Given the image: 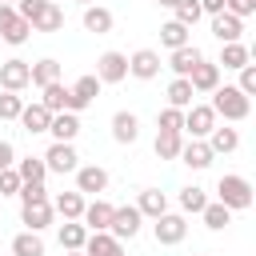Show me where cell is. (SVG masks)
I'll return each instance as SVG.
<instances>
[{"label": "cell", "instance_id": "obj_2", "mask_svg": "<svg viewBox=\"0 0 256 256\" xmlns=\"http://www.w3.org/2000/svg\"><path fill=\"white\" fill-rule=\"evenodd\" d=\"M216 200H220L228 212L252 208V184H248V176H236V172L220 176V180H216Z\"/></svg>", "mask_w": 256, "mask_h": 256}, {"label": "cell", "instance_id": "obj_13", "mask_svg": "<svg viewBox=\"0 0 256 256\" xmlns=\"http://www.w3.org/2000/svg\"><path fill=\"white\" fill-rule=\"evenodd\" d=\"M52 200H40V204H20V220H24V232H44L52 224Z\"/></svg>", "mask_w": 256, "mask_h": 256}, {"label": "cell", "instance_id": "obj_24", "mask_svg": "<svg viewBox=\"0 0 256 256\" xmlns=\"http://www.w3.org/2000/svg\"><path fill=\"white\" fill-rule=\"evenodd\" d=\"M84 204H88V200H84V196L72 188V192H56V200H52V212H60L64 220H80V216H84Z\"/></svg>", "mask_w": 256, "mask_h": 256}, {"label": "cell", "instance_id": "obj_30", "mask_svg": "<svg viewBox=\"0 0 256 256\" xmlns=\"http://www.w3.org/2000/svg\"><path fill=\"white\" fill-rule=\"evenodd\" d=\"M160 44H164L168 52H176V48H184V44H192V32H188L184 24H176V20H168V24L160 28Z\"/></svg>", "mask_w": 256, "mask_h": 256}, {"label": "cell", "instance_id": "obj_31", "mask_svg": "<svg viewBox=\"0 0 256 256\" xmlns=\"http://www.w3.org/2000/svg\"><path fill=\"white\" fill-rule=\"evenodd\" d=\"M216 64H224V68L240 72L244 64H252V52H248L244 44H220V60H216Z\"/></svg>", "mask_w": 256, "mask_h": 256}, {"label": "cell", "instance_id": "obj_11", "mask_svg": "<svg viewBox=\"0 0 256 256\" xmlns=\"http://www.w3.org/2000/svg\"><path fill=\"white\" fill-rule=\"evenodd\" d=\"M108 188V168L100 164H80L76 168V192L80 196H100Z\"/></svg>", "mask_w": 256, "mask_h": 256}, {"label": "cell", "instance_id": "obj_41", "mask_svg": "<svg viewBox=\"0 0 256 256\" xmlns=\"http://www.w3.org/2000/svg\"><path fill=\"white\" fill-rule=\"evenodd\" d=\"M24 112V96L20 92H0V120H20Z\"/></svg>", "mask_w": 256, "mask_h": 256}, {"label": "cell", "instance_id": "obj_19", "mask_svg": "<svg viewBox=\"0 0 256 256\" xmlns=\"http://www.w3.org/2000/svg\"><path fill=\"white\" fill-rule=\"evenodd\" d=\"M240 32H244V20H236L232 12L212 16V36H216L220 44H240Z\"/></svg>", "mask_w": 256, "mask_h": 256}, {"label": "cell", "instance_id": "obj_15", "mask_svg": "<svg viewBox=\"0 0 256 256\" xmlns=\"http://www.w3.org/2000/svg\"><path fill=\"white\" fill-rule=\"evenodd\" d=\"M136 136H140V120H136V112L120 108V112L112 116V140H116V144H136Z\"/></svg>", "mask_w": 256, "mask_h": 256}, {"label": "cell", "instance_id": "obj_34", "mask_svg": "<svg viewBox=\"0 0 256 256\" xmlns=\"http://www.w3.org/2000/svg\"><path fill=\"white\" fill-rule=\"evenodd\" d=\"M204 204H208V192H204L200 184H184V188H180V212L200 216V212H204Z\"/></svg>", "mask_w": 256, "mask_h": 256}, {"label": "cell", "instance_id": "obj_45", "mask_svg": "<svg viewBox=\"0 0 256 256\" xmlns=\"http://www.w3.org/2000/svg\"><path fill=\"white\" fill-rule=\"evenodd\" d=\"M44 4H48V0H16L12 8H16V16H20V20H28V24H32V20H36V12H40Z\"/></svg>", "mask_w": 256, "mask_h": 256}, {"label": "cell", "instance_id": "obj_49", "mask_svg": "<svg viewBox=\"0 0 256 256\" xmlns=\"http://www.w3.org/2000/svg\"><path fill=\"white\" fill-rule=\"evenodd\" d=\"M12 20H16V8H12V4H0V32H4Z\"/></svg>", "mask_w": 256, "mask_h": 256}, {"label": "cell", "instance_id": "obj_33", "mask_svg": "<svg viewBox=\"0 0 256 256\" xmlns=\"http://www.w3.org/2000/svg\"><path fill=\"white\" fill-rule=\"evenodd\" d=\"M156 156L160 160H176L180 156V148H184V132H156Z\"/></svg>", "mask_w": 256, "mask_h": 256}, {"label": "cell", "instance_id": "obj_7", "mask_svg": "<svg viewBox=\"0 0 256 256\" xmlns=\"http://www.w3.org/2000/svg\"><path fill=\"white\" fill-rule=\"evenodd\" d=\"M160 52L156 48H136L132 56H128V76H136V80H156L160 76Z\"/></svg>", "mask_w": 256, "mask_h": 256}, {"label": "cell", "instance_id": "obj_37", "mask_svg": "<svg viewBox=\"0 0 256 256\" xmlns=\"http://www.w3.org/2000/svg\"><path fill=\"white\" fill-rule=\"evenodd\" d=\"M40 92H44V96H40V104H44L52 116H56V112H68V88H64L60 80H56V84H48V88H40Z\"/></svg>", "mask_w": 256, "mask_h": 256}, {"label": "cell", "instance_id": "obj_26", "mask_svg": "<svg viewBox=\"0 0 256 256\" xmlns=\"http://www.w3.org/2000/svg\"><path fill=\"white\" fill-rule=\"evenodd\" d=\"M60 28H64V8L48 0V4L36 12V20H32V32H60Z\"/></svg>", "mask_w": 256, "mask_h": 256}, {"label": "cell", "instance_id": "obj_17", "mask_svg": "<svg viewBox=\"0 0 256 256\" xmlns=\"http://www.w3.org/2000/svg\"><path fill=\"white\" fill-rule=\"evenodd\" d=\"M108 220H112V204L108 200H92V204H84V216H80V224L88 228V232H108Z\"/></svg>", "mask_w": 256, "mask_h": 256}, {"label": "cell", "instance_id": "obj_10", "mask_svg": "<svg viewBox=\"0 0 256 256\" xmlns=\"http://www.w3.org/2000/svg\"><path fill=\"white\" fill-rule=\"evenodd\" d=\"M40 160H44V168H48V172H60V176L80 168V156H76V148H72V144H56V140H52V148H48Z\"/></svg>", "mask_w": 256, "mask_h": 256}, {"label": "cell", "instance_id": "obj_39", "mask_svg": "<svg viewBox=\"0 0 256 256\" xmlns=\"http://www.w3.org/2000/svg\"><path fill=\"white\" fill-rule=\"evenodd\" d=\"M172 12H176L172 20H176V24H184V28H192V24L204 16V12H200V0H176V8H172Z\"/></svg>", "mask_w": 256, "mask_h": 256}, {"label": "cell", "instance_id": "obj_9", "mask_svg": "<svg viewBox=\"0 0 256 256\" xmlns=\"http://www.w3.org/2000/svg\"><path fill=\"white\" fill-rule=\"evenodd\" d=\"M188 84H192V92H196V96H212V92L220 88V64L200 60V64L188 72Z\"/></svg>", "mask_w": 256, "mask_h": 256}, {"label": "cell", "instance_id": "obj_50", "mask_svg": "<svg viewBox=\"0 0 256 256\" xmlns=\"http://www.w3.org/2000/svg\"><path fill=\"white\" fill-rule=\"evenodd\" d=\"M156 4H160V8H176V0H156Z\"/></svg>", "mask_w": 256, "mask_h": 256}, {"label": "cell", "instance_id": "obj_42", "mask_svg": "<svg viewBox=\"0 0 256 256\" xmlns=\"http://www.w3.org/2000/svg\"><path fill=\"white\" fill-rule=\"evenodd\" d=\"M236 88H240L248 100L256 96V64H244V68H240V80H236Z\"/></svg>", "mask_w": 256, "mask_h": 256}, {"label": "cell", "instance_id": "obj_5", "mask_svg": "<svg viewBox=\"0 0 256 256\" xmlns=\"http://www.w3.org/2000/svg\"><path fill=\"white\" fill-rule=\"evenodd\" d=\"M100 84H120L124 76H128V56L124 52H116V48H108V52H100V60H96V72H92Z\"/></svg>", "mask_w": 256, "mask_h": 256}, {"label": "cell", "instance_id": "obj_16", "mask_svg": "<svg viewBox=\"0 0 256 256\" xmlns=\"http://www.w3.org/2000/svg\"><path fill=\"white\" fill-rule=\"evenodd\" d=\"M176 160H184L192 172H204L216 156H212V148H208L204 140H184V148H180V156H176Z\"/></svg>", "mask_w": 256, "mask_h": 256}, {"label": "cell", "instance_id": "obj_40", "mask_svg": "<svg viewBox=\"0 0 256 256\" xmlns=\"http://www.w3.org/2000/svg\"><path fill=\"white\" fill-rule=\"evenodd\" d=\"M156 128L160 132H184V112L180 108H160L156 112Z\"/></svg>", "mask_w": 256, "mask_h": 256}, {"label": "cell", "instance_id": "obj_32", "mask_svg": "<svg viewBox=\"0 0 256 256\" xmlns=\"http://www.w3.org/2000/svg\"><path fill=\"white\" fill-rule=\"evenodd\" d=\"M192 96H196V92H192V84H188L184 76H176V80L168 84V108H180V112H184V108H192V104H196Z\"/></svg>", "mask_w": 256, "mask_h": 256}, {"label": "cell", "instance_id": "obj_52", "mask_svg": "<svg viewBox=\"0 0 256 256\" xmlns=\"http://www.w3.org/2000/svg\"><path fill=\"white\" fill-rule=\"evenodd\" d=\"M76 4H84V8H88V4H92V0H76Z\"/></svg>", "mask_w": 256, "mask_h": 256}, {"label": "cell", "instance_id": "obj_21", "mask_svg": "<svg viewBox=\"0 0 256 256\" xmlns=\"http://www.w3.org/2000/svg\"><path fill=\"white\" fill-rule=\"evenodd\" d=\"M48 124H52V112L36 100V104H24V112H20V128L28 132V136H36V132H48Z\"/></svg>", "mask_w": 256, "mask_h": 256}, {"label": "cell", "instance_id": "obj_22", "mask_svg": "<svg viewBox=\"0 0 256 256\" xmlns=\"http://www.w3.org/2000/svg\"><path fill=\"white\" fill-rule=\"evenodd\" d=\"M56 80H60V60L44 56V60L28 64V84H36V88H48V84H56Z\"/></svg>", "mask_w": 256, "mask_h": 256}, {"label": "cell", "instance_id": "obj_25", "mask_svg": "<svg viewBox=\"0 0 256 256\" xmlns=\"http://www.w3.org/2000/svg\"><path fill=\"white\" fill-rule=\"evenodd\" d=\"M136 212H140V216H148V220H156V216H164V212H168V196H164L160 188H144V192H140V200H136Z\"/></svg>", "mask_w": 256, "mask_h": 256}, {"label": "cell", "instance_id": "obj_3", "mask_svg": "<svg viewBox=\"0 0 256 256\" xmlns=\"http://www.w3.org/2000/svg\"><path fill=\"white\" fill-rule=\"evenodd\" d=\"M152 236H156V244H164V248L180 244V240L188 236L184 212H164V216H156V220H152Z\"/></svg>", "mask_w": 256, "mask_h": 256}, {"label": "cell", "instance_id": "obj_44", "mask_svg": "<svg viewBox=\"0 0 256 256\" xmlns=\"http://www.w3.org/2000/svg\"><path fill=\"white\" fill-rule=\"evenodd\" d=\"M20 184H24V180L16 176V168H4V172H0V196H16Z\"/></svg>", "mask_w": 256, "mask_h": 256}, {"label": "cell", "instance_id": "obj_4", "mask_svg": "<svg viewBox=\"0 0 256 256\" xmlns=\"http://www.w3.org/2000/svg\"><path fill=\"white\" fill-rule=\"evenodd\" d=\"M140 224H144V216L136 212V204L112 208V220H108V236H116V240L124 244V240H132V236L140 232Z\"/></svg>", "mask_w": 256, "mask_h": 256}, {"label": "cell", "instance_id": "obj_48", "mask_svg": "<svg viewBox=\"0 0 256 256\" xmlns=\"http://www.w3.org/2000/svg\"><path fill=\"white\" fill-rule=\"evenodd\" d=\"M200 12L204 16H220L224 12V0H200Z\"/></svg>", "mask_w": 256, "mask_h": 256}, {"label": "cell", "instance_id": "obj_6", "mask_svg": "<svg viewBox=\"0 0 256 256\" xmlns=\"http://www.w3.org/2000/svg\"><path fill=\"white\" fill-rule=\"evenodd\" d=\"M212 128H216V112H212L208 104L184 108V132H188V140H208Z\"/></svg>", "mask_w": 256, "mask_h": 256}, {"label": "cell", "instance_id": "obj_8", "mask_svg": "<svg viewBox=\"0 0 256 256\" xmlns=\"http://www.w3.org/2000/svg\"><path fill=\"white\" fill-rule=\"evenodd\" d=\"M96 96H100V80H96L92 72H88V76H80V80L68 88V112H76V116H80L88 104H96Z\"/></svg>", "mask_w": 256, "mask_h": 256}, {"label": "cell", "instance_id": "obj_51", "mask_svg": "<svg viewBox=\"0 0 256 256\" xmlns=\"http://www.w3.org/2000/svg\"><path fill=\"white\" fill-rule=\"evenodd\" d=\"M64 256H84V252H64Z\"/></svg>", "mask_w": 256, "mask_h": 256}, {"label": "cell", "instance_id": "obj_20", "mask_svg": "<svg viewBox=\"0 0 256 256\" xmlns=\"http://www.w3.org/2000/svg\"><path fill=\"white\" fill-rule=\"evenodd\" d=\"M200 60H204V52H200L196 44H184V48L168 52V68H172L176 76H184V80H188V72H192V68L200 64Z\"/></svg>", "mask_w": 256, "mask_h": 256}, {"label": "cell", "instance_id": "obj_47", "mask_svg": "<svg viewBox=\"0 0 256 256\" xmlns=\"http://www.w3.org/2000/svg\"><path fill=\"white\" fill-rule=\"evenodd\" d=\"M12 164H16V148H12V140H0V172Z\"/></svg>", "mask_w": 256, "mask_h": 256}, {"label": "cell", "instance_id": "obj_29", "mask_svg": "<svg viewBox=\"0 0 256 256\" xmlns=\"http://www.w3.org/2000/svg\"><path fill=\"white\" fill-rule=\"evenodd\" d=\"M12 168H16V176H20L24 184H44V176H48V168H44L40 156H24V160H16Z\"/></svg>", "mask_w": 256, "mask_h": 256}, {"label": "cell", "instance_id": "obj_14", "mask_svg": "<svg viewBox=\"0 0 256 256\" xmlns=\"http://www.w3.org/2000/svg\"><path fill=\"white\" fill-rule=\"evenodd\" d=\"M48 132H52L56 144H72V140L80 136V116H76V112H56L52 124H48Z\"/></svg>", "mask_w": 256, "mask_h": 256}, {"label": "cell", "instance_id": "obj_38", "mask_svg": "<svg viewBox=\"0 0 256 256\" xmlns=\"http://www.w3.org/2000/svg\"><path fill=\"white\" fill-rule=\"evenodd\" d=\"M28 36H32V24H28V20H20V16H16V20L0 32V40H4V44H12V48H20Z\"/></svg>", "mask_w": 256, "mask_h": 256}, {"label": "cell", "instance_id": "obj_36", "mask_svg": "<svg viewBox=\"0 0 256 256\" xmlns=\"http://www.w3.org/2000/svg\"><path fill=\"white\" fill-rule=\"evenodd\" d=\"M12 256H44L40 232H16L12 236Z\"/></svg>", "mask_w": 256, "mask_h": 256}, {"label": "cell", "instance_id": "obj_27", "mask_svg": "<svg viewBox=\"0 0 256 256\" xmlns=\"http://www.w3.org/2000/svg\"><path fill=\"white\" fill-rule=\"evenodd\" d=\"M112 24H116V16H112L104 4H88V8H84V28H88V32L104 36V32H112Z\"/></svg>", "mask_w": 256, "mask_h": 256}, {"label": "cell", "instance_id": "obj_35", "mask_svg": "<svg viewBox=\"0 0 256 256\" xmlns=\"http://www.w3.org/2000/svg\"><path fill=\"white\" fill-rule=\"evenodd\" d=\"M200 220H204V228H212V232H224V228L232 224V212H228L220 200H216V204L208 200V204H204V212H200Z\"/></svg>", "mask_w": 256, "mask_h": 256}, {"label": "cell", "instance_id": "obj_46", "mask_svg": "<svg viewBox=\"0 0 256 256\" xmlns=\"http://www.w3.org/2000/svg\"><path fill=\"white\" fill-rule=\"evenodd\" d=\"M224 12H232L236 20H248L256 12V0H224Z\"/></svg>", "mask_w": 256, "mask_h": 256}, {"label": "cell", "instance_id": "obj_43", "mask_svg": "<svg viewBox=\"0 0 256 256\" xmlns=\"http://www.w3.org/2000/svg\"><path fill=\"white\" fill-rule=\"evenodd\" d=\"M20 204H40V200H48V188L44 184H20Z\"/></svg>", "mask_w": 256, "mask_h": 256}, {"label": "cell", "instance_id": "obj_28", "mask_svg": "<svg viewBox=\"0 0 256 256\" xmlns=\"http://www.w3.org/2000/svg\"><path fill=\"white\" fill-rule=\"evenodd\" d=\"M56 240H60V248H64V252H80V248H84V240H88V228H84L80 220H64Z\"/></svg>", "mask_w": 256, "mask_h": 256}, {"label": "cell", "instance_id": "obj_1", "mask_svg": "<svg viewBox=\"0 0 256 256\" xmlns=\"http://www.w3.org/2000/svg\"><path fill=\"white\" fill-rule=\"evenodd\" d=\"M216 116H224V124H236V120H248V112H252V100L236 88V84H220L216 92H212V104H208Z\"/></svg>", "mask_w": 256, "mask_h": 256}, {"label": "cell", "instance_id": "obj_23", "mask_svg": "<svg viewBox=\"0 0 256 256\" xmlns=\"http://www.w3.org/2000/svg\"><path fill=\"white\" fill-rule=\"evenodd\" d=\"M204 144L212 148V156H224V152H236V148H240V132L224 124V128H212Z\"/></svg>", "mask_w": 256, "mask_h": 256}, {"label": "cell", "instance_id": "obj_12", "mask_svg": "<svg viewBox=\"0 0 256 256\" xmlns=\"http://www.w3.org/2000/svg\"><path fill=\"white\" fill-rule=\"evenodd\" d=\"M0 88L4 92H24L28 88V60H20V56L4 60L0 64Z\"/></svg>", "mask_w": 256, "mask_h": 256}, {"label": "cell", "instance_id": "obj_53", "mask_svg": "<svg viewBox=\"0 0 256 256\" xmlns=\"http://www.w3.org/2000/svg\"><path fill=\"white\" fill-rule=\"evenodd\" d=\"M0 4H16V0H0Z\"/></svg>", "mask_w": 256, "mask_h": 256}, {"label": "cell", "instance_id": "obj_18", "mask_svg": "<svg viewBox=\"0 0 256 256\" xmlns=\"http://www.w3.org/2000/svg\"><path fill=\"white\" fill-rule=\"evenodd\" d=\"M80 252L84 256H124V244L116 236H108V232H88V240H84Z\"/></svg>", "mask_w": 256, "mask_h": 256}]
</instances>
